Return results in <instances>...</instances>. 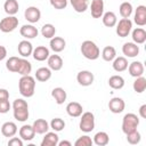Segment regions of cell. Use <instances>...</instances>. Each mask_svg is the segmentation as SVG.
I'll return each mask as SVG.
<instances>
[{"label": "cell", "instance_id": "obj_37", "mask_svg": "<svg viewBox=\"0 0 146 146\" xmlns=\"http://www.w3.org/2000/svg\"><path fill=\"white\" fill-rule=\"evenodd\" d=\"M41 34L44 39H51L56 34V27L52 24L47 23L41 27Z\"/></svg>", "mask_w": 146, "mask_h": 146}, {"label": "cell", "instance_id": "obj_24", "mask_svg": "<svg viewBox=\"0 0 146 146\" xmlns=\"http://www.w3.org/2000/svg\"><path fill=\"white\" fill-rule=\"evenodd\" d=\"M32 127H33L35 133H38V135H44L49 130V128H50L49 123L44 119H36L33 122Z\"/></svg>", "mask_w": 146, "mask_h": 146}, {"label": "cell", "instance_id": "obj_16", "mask_svg": "<svg viewBox=\"0 0 146 146\" xmlns=\"http://www.w3.org/2000/svg\"><path fill=\"white\" fill-rule=\"evenodd\" d=\"M128 71H129V74L133 78H138V76H141L144 74V64L139 60H135L132 63H130L128 65Z\"/></svg>", "mask_w": 146, "mask_h": 146}, {"label": "cell", "instance_id": "obj_29", "mask_svg": "<svg viewBox=\"0 0 146 146\" xmlns=\"http://www.w3.org/2000/svg\"><path fill=\"white\" fill-rule=\"evenodd\" d=\"M32 71V64L26 59V58H19V63H18V68L17 72L21 75H29Z\"/></svg>", "mask_w": 146, "mask_h": 146}, {"label": "cell", "instance_id": "obj_36", "mask_svg": "<svg viewBox=\"0 0 146 146\" xmlns=\"http://www.w3.org/2000/svg\"><path fill=\"white\" fill-rule=\"evenodd\" d=\"M119 11H120V15L122 16V18H129L133 11V8H132V5L128 1H123L121 5H120V8H119Z\"/></svg>", "mask_w": 146, "mask_h": 146}, {"label": "cell", "instance_id": "obj_22", "mask_svg": "<svg viewBox=\"0 0 146 146\" xmlns=\"http://www.w3.org/2000/svg\"><path fill=\"white\" fill-rule=\"evenodd\" d=\"M50 49L54 51V52H60L65 49L66 47V41L62 38V36H54L50 39Z\"/></svg>", "mask_w": 146, "mask_h": 146}, {"label": "cell", "instance_id": "obj_46", "mask_svg": "<svg viewBox=\"0 0 146 146\" xmlns=\"http://www.w3.org/2000/svg\"><path fill=\"white\" fill-rule=\"evenodd\" d=\"M2 99H9V91L5 88H0V100Z\"/></svg>", "mask_w": 146, "mask_h": 146}, {"label": "cell", "instance_id": "obj_17", "mask_svg": "<svg viewBox=\"0 0 146 146\" xmlns=\"http://www.w3.org/2000/svg\"><path fill=\"white\" fill-rule=\"evenodd\" d=\"M17 50H18V54H19L22 57L26 58V57H29V56L32 55L33 46H32V43H31L29 40L25 39V40H22V41L18 43Z\"/></svg>", "mask_w": 146, "mask_h": 146}, {"label": "cell", "instance_id": "obj_45", "mask_svg": "<svg viewBox=\"0 0 146 146\" xmlns=\"http://www.w3.org/2000/svg\"><path fill=\"white\" fill-rule=\"evenodd\" d=\"M8 145L9 146H23V139L18 137H11L8 140Z\"/></svg>", "mask_w": 146, "mask_h": 146}, {"label": "cell", "instance_id": "obj_6", "mask_svg": "<svg viewBox=\"0 0 146 146\" xmlns=\"http://www.w3.org/2000/svg\"><path fill=\"white\" fill-rule=\"evenodd\" d=\"M116 34L120 38H125L130 34L131 30H132V22L130 21V18H121L117 23H116Z\"/></svg>", "mask_w": 146, "mask_h": 146}, {"label": "cell", "instance_id": "obj_13", "mask_svg": "<svg viewBox=\"0 0 146 146\" xmlns=\"http://www.w3.org/2000/svg\"><path fill=\"white\" fill-rule=\"evenodd\" d=\"M133 22L138 26H145L146 25V6L140 5L136 8L135 16H133Z\"/></svg>", "mask_w": 146, "mask_h": 146}, {"label": "cell", "instance_id": "obj_31", "mask_svg": "<svg viewBox=\"0 0 146 146\" xmlns=\"http://www.w3.org/2000/svg\"><path fill=\"white\" fill-rule=\"evenodd\" d=\"M34 78L40 82H46L51 78V70L49 67H40L35 71Z\"/></svg>", "mask_w": 146, "mask_h": 146}, {"label": "cell", "instance_id": "obj_14", "mask_svg": "<svg viewBox=\"0 0 146 146\" xmlns=\"http://www.w3.org/2000/svg\"><path fill=\"white\" fill-rule=\"evenodd\" d=\"M18 133H19V138L23 139L24 141H31L34 138V136L36 135L34 129H33V127L30 125V124L22 125L19 128V130H18Z\"/></svg>", "mask_w": 146, "mask_h": 146}, {"label": "cell", "instance_id": "obj_40", "mask_svg": "<svg viewBox=\"0 0 146 146\" xmlns=\"http://www.w3.org/2000/svg\"><path fill=\"white\" fill-rule=\"evenodd\" d=\"M49 125H50V128H51L54 131L59 132V131H62V130L65 128V121H64L63 119H60V117H55V119H52V120L50 121Z\"/></svg>", "mask_w": 146, "mask_h": 146}, {"label": "cell", "instance_id": "obj_20", "mask_svg": "<svg viewBox=\"0 0 146 146\" xmlns=\"http://www.w3.org/2000/svg\"><path fill=\"white\" fill-rule=\"evenodd\" d=\"M59 141V137L56 131H47L41 141V146H57Z\"/></svg>", "mask_w": 146, "mask_h": 146}, {"label": "cell", "instance_id": "obj_7", "mask_svg": "<svg viewBox=\"0 0 146 146\" xmlns=\"http://www.w3.org/2000/svg\"><path fill=\"white\" fill-rule=\"evenodd\" d=\"M18 26V18L16 16H7L0 21V31L3 33H9L16 30Z\"/></svg>", "mask_w": 146, "mask_h": 146}, {"label": "cell", "instance_id": "obj_3", "mask_svg": "<svg viewBox=\"0 0 146 146\" xmlns=\"http://www.w3.org/2000/svg\"><path fill=\"white\" fill-rule=\"evenodd\" d=\"M80 50H81L82 56L84 58L89 59V60H95V59H97L100 56V50H99L98 46L94 41H91V40L83 41L81 43Z\"/></svg>", "mask_w": 146, "mask_h": 146}, {"label": "cell", "instance_id": "obj_18", "mask_svg": "<svg viewBox=\"0 0 146 146\" xmlns=\"http://www.w3.org/2000/svg\"><path fill=\"white\" fill-rule=\"evenodd\" d=\"M49 55H50L49 49L44 46H38L36 48H33V51H32L33 58L38 62H43V60L48 59Z\"/></svg>", "mask_w": 146, "mask_h": 146}, {"label": "cell", "instance_id": "obj_9", "mask_svg": "<svg viewBox=\"0 0 146 146\" xmlns=\"http://www.w3.org/2000/svg\"><path fill=\"white\" fill-rule=\"evenodd\" d=\"M24 17L27 22H30L31 24H34V23H38L41 18V11L38 7H34V6H30L25 9L24 11Z\"/></svg>", "mask_w": 146, "mask_h": 146}, {"label": "cell", "instance_id": "obj_27", "mask_svg": "<svg viewBox=\"0 0 146 146\" xmlns=\"http://www.w3.org/2000/svg\"><path fill=\"white\" fill-rule=\"evenodd\" d=\"M3 9H5V13L8 14L9 16H15L19 9L18 1L17 0H6L3 3Z\"/></svg>", "mask_w": 146, "mask_h": 146}, {"label": "cell", "instance_id": "obj_8", "mask_svg": "<svg viewBox=\"0 0 146 146\" xmlns=\"http://www.w3.org/2000/svg\"><path fill=\"white\" fill-rule=\"evenodd\" d=\"M94 80H95L94 73H91L90 71L83 70V71H80L76 74V81L82 87H89V86H91L94 83Z\"/></svg>", "mask_w": 146, "mask_h": 146}, {"label": "cell", "instance_id": "obj_28", "mask_svg": "<svg viewBox=\"0 0 146 146\" xmlns=\"http://www.w3.org/2000/svg\"><path fill=\"white\" fill-rule=\"evenodd\" d=\"M131 38L136 44H143L146 41V31L143 27H137L132 31Z\"/></svg>", "mask_w": 146, "mask_h": 146}, {"label": "cell", "instance_id": "obj_26", "mask_svg": "<svg viewBox=\"0 0 146 146\" xmlns=\"http://www.w3.org/2000/svg\"><path fill=\"white\" fill-rule=\"evenodd\" d=\"M51 97L55 99L56 104L62 105V104L65 103V100H66V98H67V94H66V91H65L63 88L57 87V88H54V89L51 90Z\"/></svg>", "mask_w": 146, "mask_h": 146}, {"label": "cell", "instance_id": "obj_39", "mask_svg": "<svg viewBox=\"0 0 146 146\" xmlns=\"http://www.w3.org/2000/svg\"><path fill=\"white\" fill-rule=\"evenodd\" d=\"M18 63H19V58L16 57V56H11L6 62V68L9 72L16 73L17 72V68H18Z\"/></svg>", "mask_w": 146, "mask_h": 146}, {"label": "cell", "instance_id": "obj_19", "mask_svg": "<svg viewBox=\"0 0 146 146\" xmlns=\"http://www.w3.org/2000/svg\"><path fill=\"white\" fill-rule=\"evenodd\" d=\"M66 113L72 117H79L83 113V107L78 102H71L66 105Z\"/></svg>", "mask_w": 146, "mask_h": 146}, {"label": "cell", "instance_id": "obj_1", "mask_svg": "<svg viewBox=\"0 0 146 146\" xmlns=\"http://www.w3.org/2000/svg\"><path fill=\"white\" fill-rule=\"evenodd\" d=\"M18 89L19 94L25 97L30 98L35 92V78L29 75H22V78L18 81Z\"/></svg>", "mask_w": 146, "mask_h": 146}, {"label": "cell", "instance_id": "obj_2", "mask_svg": "<svg viewBox=\"0 0 146 146\" xmlns=\"http://www.w3.org/2000/svg\"><path fill=\"white\" fill-rule=\"evenodd\" d=\"M11 107H13L14 117L18 122L27 121V119L30 116V113H29V105H27L26 100H24L23 98H17V99L14 100Z\"/></svg>", "mask_w": 146, "mask_h": 146}, {"label": "cell", "instance_id": "obj_44", "mask_svg": "<svg viewBox=\"0 0 146 146\" xmlns=\"http://www.w3.org/2000/svg\"><path fill=\"white\" fill-rule=\"evenodd\" d=\"M10 107H11V105H10V103H9L8 99H2V100H0V114H6V113H8L9 110H10Z\"/></svg>", "mask_w": 146, "mask_h": 146}, {"label": "cell", "instance_id": "obj_21", "mask_svg": "<svg viewBox=\"0 0 146 146\" xmlns=\"http://www.w3.org/2000/svg\"><path fill=\"white\" fill-rule=\"evenodd\" d=\"M18 129H17V125L15 122H11V121H8V122H5L2 125H1V133L5 136V137H14L16 133H17Z\"/></svg>", "mask_w": 146, "mask_h": 146}, {"label": "cell", "instance_id": "obj_15", "mask_svg": "<svg viewBox=\"0 0 146 146\" xmlns=\"http://www.w3.org/2000/svg\"><path fill=\"white\" fill-rule=\"evenodd\" d=\"M90 11L94 18H100L104 14V1L103 0H91Z\"/></svg>", "mask_w": 146, "mask_h": 146}, {"label": "cell", "instance_id": "obj_41", "mask_svg": "<svg viewBox=\"0 0 146 146\" xmlns=\"http://www.w3.org/2000/svg\"><path fill=\"white\" fill-rule=\"evenodd\" d=\"M125 136H127V140H128V143L131 144V145H137V144L140 141V139H141L140 132H139L137 129L133 130V131H131V132L125 133Z\"/></svg>", "mask_w": 146, "mask_h": 146}, {"label": "cell", "instance_id": "obj_12", "mask_svg": "<svg viewBox=\"0 0 146 146\" xmlns=\"http://www.w3.org/2000/svg\"><path fill=\"white\" fill-rule=\"evenodd\" d=\"M122 52L125 57L133 58L139 55V46L135 42H125L122 46Z\"/></svg>", "mask_w": 146, "mask_h": 146}, {"label": "cell", "instance_id": "obj_43", "mask_svg": "<svg viewBox=\"0 0 146 146\" xmlns=\"http://www.w3.org/2000/svg\"><path fill=\"white\" fill-rule=\"evenodd\" d=\"M50 5L55 9H65L67 6V0H50Z\"/></svg>", "mask_w": 146, "mask_h": 146}, {"label": "cell", "instance_id": "obj_5", "mask_svg": "<svg viewBox=\"0 0 146 146\" xmlns=\"http://www.w3.org/2000/svg\"><path fill=\"white\" fill-rule=\"evenodd\" d=\"M80 116H81L80 123H79L80 130L86 133L91 132L95 129V115L91 112H84Z\"/></svg>", "mask_w": 146, "mask_h": 146}, {"label": "cell", "instance_id": "obj_33", "mask_svg": "<svg viewBox=\"0 0 146 146\" xmlns=\"http://www.w3.org/2000/svg\"><path fill=\"white\" fill-rule=\"evenodd\" d=\"M108 86L112 89L120 90V89H122L124 87V79L121 75H112L108 79Z\"/></svg>", "mask_w": 146, "mask_h": 146}, {"label": "cell", "instance_id": "obj_42", "mask_svg": "<svg viewBox=\"0 0 146 146\" xmlns=\"http://www.w3.org/2000/svg\"><path fill=\"white\" fill-rule=\"evenodd\" d=\"M92 144H94V141H92L91 137H89L88 135H84V136L79 137L75 140V143H74L75 146H91Z\"/></svg>", "mask_w": 146, "mask_h": 146}, {"label": "cell", "instance_id": "obj_32", "mask_svg": "<svg viewBox=\"0 0 146 146\" xmlns=\"http://www.w3.org/2000/svg\"><path fill=\"white\" fill-rule=\"evenodd\" d=\"M92 141L97 146H106L110 143V137H108L107 132H105V131H98L94 136Z\"/></svg>", "mask_w": 146, "mask_h": 146}, {"label": "cell", "instance_id": "obj_47", "mask_svg": "<svg viewBox=\"0 0 146 146\" xmlns=\"http://www.w3.org/2000/svg\"><path fill=\"white\" fill-rule=\"evenodd\" d=\"M139 115L143 119H146V104H143L139 107Z\"/></svg>", "mask_w": 146, "mask_h": 146}, {"label": "cell", "instance_id": "obj_30", "mask_svg": "<svg viewBox=\"0 0 146 146\" xmlns=\"http://www.w3.org/2000/svg\"><path fill=\"white\" fill-rule=\"evenodd\" d=\"M102 21H103V24L106 27H113L117 23V17L113 11H106V13L103 14Z\"/></svg>", "mask_w": 146, "mask_h": 146}, {"label": "cell", "instance_id": "obj_4", "mask_svg": "<svg viewBox=\"0 0 146 146\" xmlns=\"http://www.w3.org/2000/svg\"><path fill=\"white\" fill-rule=\"evenodd\" d=\"M138 125H139V119L136 114L127 113L123 116V119H122V131H123L124 135L136 130Z\"/></svg>", "mask_w": 146, "mask_h": 146}, {"label": "cell", "instance_id": "obj_38", "mask_svg": "<svg viewBox=\"0 0 146 146\" xmlns=\"http://www.w3.org/2000/svg\"><path fill=\"white\" fill-rule=\"evenodd\" d=\"M132 88H133V90H135L137 94H141V92H144L145 89H146V79H145L143 75L136 78V80L133 81Z\"/></svg>", "mask_w": 146, "mask_h": 146}, {"label": "cell", "instance_id": "obj_11", "mask_svg": "<svg viewBox=\"0 0 146 146\" xmlns=\"http://www.w3.org/2000/svg\"><path fill=\"white\" fill-rule=\"evenodd\" d=\"M19 33H21V35L23 38H25L26 40H29V39L36 38L38 34H39V31H38V29L33 24H25V25H23L19 29Z\"/></svg>", "mask_w": 146, "mask_h": 146}, {"label": "cell", "instance_id": "obj_34", "mask_svg": "<svg viewBox=\"0 0 146 146\" xmlns=\"http://www.w3.org/2000/svg\"><path fill=\"white\" fill-rule=\"evenodd\" d=\"M70 2L76 13H84L89 7V0H70Z\"/></svg>", "mask_w": 146, "mask_h": 146}, {"label": "cell", "instance_id": "obj_10", "mask_svg": "<svg viewBox=\"0 0 146 146\" xmlns=\"http://www.w3.org/2000/svg\"><path fill=\"white\" fill-rule=\"evenodd\" d=\"M108 108L112 113L114 114H120L124 111L125 108V103L122 98L120 97H113L110 102H108Z\"/></svg>", "mask_w": 146, "mask_h": 146}, {"label": "cell", "instance_id": "obj_25", "mask_svg": "<svg viewBox=\"0 0 146 146\" xmlns=\"http://www.w3.org/2000/svg\"><path fill=\"white\" fill-rule=\"evenodd\" d=\"M112 62H113L112 66H113V70L115 72H123V71H125L128 68V65H129V63H128V60H127V58L124 56L115 57Z\"/></svg>", "mask_w": 146, "mask_h": 146}, {"label": "cell", "instance_id": "obj_35", "mask_svg": "<svg viewBox=\"0 0 146 146\" xmlns=\"http://www.w3.org/2000/svg\"><path fill=\"white\" fill-rule=\"evenodd\" d=\"M102 57L105 62H112L116 57V50L113 46H106L102 51Z\"/></svg>", "mask_w": 146, "mask_h": 146}, {"label": "cell", "instance_id": "obj_48", "mask_svg": "<svg viewBox=\"0 0 146 146\" xmlns=\"http://www.w3.org/2000/svg\"><path fill=\"white\" fill-rule=\"evenodd\" d=\"M6 56H7V49H6V47L0 46V62H1L2 59H5Z\"/></svg>", "mask_w": 146, "mask_h": 146}, {"label": "cell", "instance_id": "obj_49", "mask_svg": "<svg viewBox=\"0 0 146 146\" xmlns=\"http://www.w3.org/2000/svg\"><path fill=\"white\" fill-rule=\"evenodd\" d=\"M57 145L58 146H72V143L68 140H62V141H58Z\"/></svg>", "mask_w": 146, "mask_h": 146}, {"label": "cell", "instance_id": "obj_23", "mask_svg": "<svg viewBox=\"0 0 146 146\" xmlns=\"http://www.w3.org/2000/svg\"><path fill=\"white\" fill-rule=\"evenodd\" d=\"M47 62H48V67L51 71H59L63 67V59L59 55H49Z\"/></svg>", "mask_w": 146, "mask_h": 146}]
</instances>
